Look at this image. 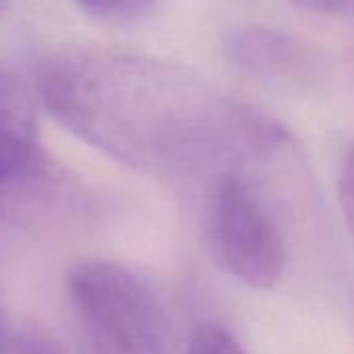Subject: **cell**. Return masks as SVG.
Returning <instances> with one entry per match:
<instances>
[{
	"label": "cell",
	"instance_id": "9c48e42d",
	"mask_svg": "<svg viewBox=\"0 0 354 354\" xmlns=\"http://www.w3.org/2000/svg\"><path fill=\"white\" fill-rule=\"evenodd\" d=\"M337 203L344 217V225L354 244V142L344 150L337 173Z\"/></svg>",
	"mask_w": 354,
	"mask_h": 354
},
{
	"label": "cell",
	"instance_id": "7a4b0ae2",
	"mask_svg": "<svg viewBox=\"0 0 354 354\" xmlns=\"http://www.w3.org/2000/svg\"><path fill=\"white\" fill-rule=\"evenodd\" d=\"M213 250L221 267L252 290H271L283 273L286 246L275 219L234 171L213 177L207 201Z\"/></svg>",
	"mask_w": 354,
	"mask_h": 354
},
{
	"label": "cell",
	"instance_id": "ba28073f",
	"mask_svg": "<svg viewBox=\"0 0 354 354\" xmlns=\"http://www.w3.org/2000/svg\"><path fill=\"white\" fill-rule=\"evenodd\" d=\"M186 354H246V350L230 329L209 321L196 327Z\"/></svg>",
	"mask_w": 354,
	"mask_h": 354
},
{
	"label": "cell",
	"instance_id": "30bf717a",
	"mask_svg": "<svg viewBox=\"0 0 354 354\" xmlns=\"http://www.w3.org/2000/svg\"><path fill=\"white\" fill-rule=\"evenodd\" d=\"M17 354H65V350L50 333L42 329H30L19 337Z\"/></svg>",
	"mask_w": 354,
	"mask_h": 354
},
{
	"label": "cell",
	"instance_id": "3957f363",
	"mask_svg": "<svg viewBox=\"0 0 354 354\" xmlns=\"http://www.w3.org/2000/svg\"><path fill=\"white\" fill-rule=\"evenodd\" d=\"M67 288L73 313L98 321L131 354H173L167 313L133 271L109 261H88L71 271Z\"/></svg>",
	"mask_w": 354,
	"mask_h": 354
},
{
	"label": "cell",
	"instance_id": "5b68a950",
	"mask_svg": "<svg viewBox=\"0 0 354 354\" xmlns=\"http://www.w3.org/2000/svg\"><path fill=\"white\" fill-rule=\"evenodd\" d=\"M223 53L238 69L283 84H308L325 71V61L313 44L265 26L227 30Z\"/></svg>",
	"mask_w": 354,
	"mask_h": 354
},
{
	"label": "cell",
	"instance_id": "6da1fadb",
	"mask_svg": "<svg viewBox=\"0 0 354 354\" xmlns=\"http://www.w3.org/2000/svg\"><path fill=\"white\" fill-rule=\"evenodd\" d=\"M36 92L75 138L148 175H186L263 154L286 136L277 123L203 77L113 48H67L36 71Z\"/></svg>",
	"mask_w": 354,
	"mask_h": 354
},
{
	"label": "cell",
	"instance_id": "8992f818",
	"mask_svg": "<svg viewBox=\"0 0 354 354\" xmlns=\"http://www.w3.org/2000/svg\"><path fill=\"white\" fill-rule=\"evenodd\" d=\"M90 15L111 24H131L150 15L154 0H75Z\"/></svg>",
	"mask_w": 354,
	"mask_h": 354
},
{
	"label": "cell",
	"instance_id": "8fae6325",
	"mask_svg": "<svg viewBox=\"0 0 354 354\" xmlns=\"http://www.w3.org/2000/svg\"><path fill=\"white\" fill-rule=\"evenodd\" d=\"M300 9L323 15H354V0H292Z\"/></svg>",
	"mask_w": 354,
	"mask_h": 354
},
{
	"label": "cell",
	"instance_id": "52a82bcc",
	"mask_svg": "<svg viewBox=\"0 0 354 354\" xmlns=\"http://www.w3.org/2000/svg\"><path fill=\"white\" fill-rule=\"evenodd\" d=\"M73 317H75L80 354H131L129 348L98 321L77 313H73Z\"/></svg>",
	"mask_w": 354,
	"mask_h": 354
},
{
	"label": "cell",
	"instance_id": "277c9868",
	"mask_svg": "<svg viewBox=\"0 0 354 354\" xmlns=\"http://www.w3.org/2000/svg\"><path fill=\"white\" fill-rule=\"evenodd\" d=\"M55 182L53 158L46 152L28 84L0 67V213L11 203L38 196Z\"/></svg>",
	"mask_w": 354,
	"mask_h": 354
},
{
	"label": "cell",
	"instance_id": "7c38bea8",
	"mask_svg": "<svg viewBox=\"0 0 354 354\" xmlns=\"http://www.w3.org/2000/svg\"><path fill=\"white\" fill-rule=\"evenodd\" d=\"M9 3H11V0H0V13H3L9 7Z\"/></svg>",
	"mask_w": 354,
	"mask_h": 354
}]
</instances>
